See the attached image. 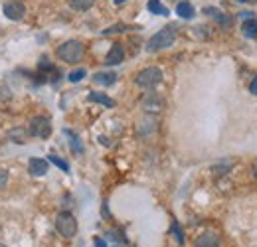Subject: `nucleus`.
Returning a JSON list of instances; mask_svg holds the SVG:
<instances>
[{
  "label": "nucleus",
  "instance_id": "obj_1",
  "mask_svg": "<svg viewBox=\"0 0 257 247\" xmlns=\"http://www.w3.org/2000/svg\"><path fill=\"white\" fill-rule=\"evenodd\" d=\"M176 40V26H164L162 30H159L153 38H149L147 42V52H161L164 48H170Z\"/></svg>",
  "mask_w": 257,
  "mask_h": 247
},
{
  "label": "nucleus",
  "instance_id": "obj_2",
  "mask_svg": "<svg viewBox=\"0 0 257 247\" xmlns=\"http://www.w3.org/2000/svg\"><path fill=\"white\" fill-rule=\"evenodd\" d=\"M56 54H58V58L65 63H77L83 60V56H85V48H83V44L81 42H77V40H67L64 44H60V48L56 50Z\"/></svg>",
  "mask_w": 257,
  "mask_h": 247
},
{
  "label": "nucleus",
  "instance_id": "obj_3",
  "mask_svg": "<svg viewBox=\"0 0 257 247\" xmlns=\"http://www.w3.org/2000/svg\"><path fill=\"white\" fill-rule=\"evenodd\" d=\"M162 71L159 67H145L135 75V85L141 89H155L157 85H161Z\"/></svg>",
  "mask_w": 257,
  "mask_h": 247
},
{
  "label": "nucleus",
  "instance_id": "obj_4",
  "mask_svg": "<svg viewBox=\"0 0 257 247\" xmlns=\"http://www.w3.org/2000/svg\"><path fill=\"white\" fill-rule=\"evenodd\" d=\"M56 229H58V233L62 237L71 239L77 233V219L73 217V214H69V212H60L56 216Z\"/></svg>",
  "mask_w": 257,
  "mask_h": 247
},
{
  "label": "nucleus",
  "instance_id": "obj_5",
  "mask_svg": "<svg viewBox=\"0 0 257 247\" xmlns=\"http://www.w3.org/2000/svg\"><path fill=\"white\" fill-rule=\"evenodd\" d=\"M28 133L36 139H48L52 135V121L48 117H44V115L32 117L30 125H28Z\"/></svg>",
  "mask_w": 257,
  "mask_h": 247
},
{
  "label": "nucleus",
  "instance_id": "obj_6",
  "mask_svg": "<svg viewBox=\"0 0 257 247\" xmlns=\"http://www.w3.org/2000/svg\"><path fill=\"white\" fill-rule=\"evenodd\" d=\"M2 12H4V16H6L8 20L18 22V20H22V18L26 16V6H24L20 0H8V2H4Z\"/></svg>",
  "mask_w": 257,
  "mask_h": 247
},
{
  "label": "nucleus",
  "instance_id": "obj_7",
  "mask_svg": "<svg viewBox=\"0 0 257 247\" xmlns=\"http://www.w3.org/2000/svg\"><path fill=\"white\" fill-rule=\"evenodd\" d=\"M162 107H164V101L159 93H149L143 97V109L147 113H159Z\"/></svg>",
  "mask_w": 257,
  "mask_h": 247
},
{
  "label": "nucleus",
  "instance_id": "obj_8",
  "mask_svg": "<svg viewBox=\"0 0 257 247\" xmlns=\"http://www.w3.org/2000/svg\"><path fill=\"white\" fill-rule=\"evenodd\" d=\"M125 46L123 44H115L111 50H109V54L105 56V65H119V63H123L125 60Z\"/></svg>",
  "mask_w": 257,
  "mask_h": 247
},
{
  "label": "nucleus",
  "instance_id": "obj_9",
  "mask_svg": "<svg viewBox=\"0 0 257 247\" xmlns=\"http://www.w3.org/2000/svg\"><path fill=\"white\" fill-rule=\"evenodd\" d=\"M218 245H220V235L216 231H204L194 241V247H218Z\"/></svg>",
  "mask_w": 257,
  "mask_h": 247
},
{
  "label": "nucleus",
  "instance_id": "obj_10",
  "mask_svg": "<svg viewBox=\"0 0 257 247\" xmlns=\"http://www.w3.org/2000/svg\"><path fill=\"white\" fill-rule=\"evenodd\" d=\"M28 172H30L32 176H44V174H48V160H46V158H36V156H32V158L28 160Z\"/></svg>",
  "mask_w": 257,
  "mask_h": 247
},
{
  "label": "nucleus",
  "instance_id": "obj_11",
  "mask_svg": "<svg viewBox=\"0 0 257 247\" xmlns=\"http://www.w3.org/2000/svg\"><path fill=\"white\" fill-rule=\"evenodd\" d=\"M202 12H204V14H208V16H212L220 26H229V24H231V18H229L225 12L218 10V8H214V6H206Z\"/></svg>",
  "mask_w": 257,
  "mask_h": 247
},
{
  "label": "nucleus",
  "instance_id": "obj_12",
  "mask_svg": "<svg viewBox=\"0 0 257 247\" xmlns=\"http://www.w3.org/2000/svg\"><path fill=\"white\" fill-rule=\"evenodd\" d=\"M93 81H95L97 85L109 87V85H113V83L117 81V73H115V71H99V73L93 75Z\"/></svg>",
  "mask_w": 257,
  "mask_h": 247
},
{
  "label": "nucleus",
  "instance_id": "obj_13",
  "mask_svg": "<svg viewBox=\"0 0 257 247\" xmlns=\"http://www.w3.org/2000/svg\"><path fill=\"white\" fill-rule=\"evenodd\" d=\"M176 14H178L180 18H184V20H192L196 10H194V6L188 0H182V2L176 4Z\"/></svg>",
  "mask_w": 257,
  "mask_h": 247
},
{
  "label": "nucleus",
  "instance_id": "obj_14",
  "mask_svg": "<svg viewBox=\"0 0 257 247\" xmlns=\"http://www.w3.org/2000/svg\"><path fill=\"white\" fill-rule=\"evenodd\" d=\"M28 135H30V133H26V129H22V127H14V129H10V131L6 133V139L12 141V143H16V145H22V143L26 141Z\"/></svg>",
  "mask_w": 257,
  "mask_h": 247
},
{
  "label": "nucleus",
  "instance_id": "obj_15",
  "mask_svg": "<svg viewBox=\"0 0 257 247\" xmlns=\"http://www.w3.org/2000/svg\"><path fill=\"white\" fill-rule=\"evenodd\" d=\"M91 103H99V105H103V107H109V109H113L117 103L111 99V97H107L105 93H97V91H91L89 93V97H87Z\"/></svg>",
  "mask_w": 257,
  "mask_h": 247
},
{
  "label": "nucleus",
  "instance_id": "obj_16",
  "mask_svg": "<svg viewBox=\"0 0 257 247\" xmlns=\"http://www.w3.org/2000/svg\"><path fill=\"white\" fill-rule=\"evenodd\" d=\"M147 8H149V12H153V14L168 16V8L162 4L161 0H149V2H147Z\"/></svg>",
  "mask_w": 257,
  "mask_h": 247
},
{
  "label": "nucleus",
  "instance_id": "obj_17",
  "mask_svg": "<svg viewBox=\"0 0 257 247\" xmlns=\"http://www.w3.org/2000/svg\"><path fill=\"white\" fill-rule=\"evenodd\" d=\"M241 32H243V36L245 38H257V20L253 18V20H245L243 22V26H241Z\"/></svg>",
  "mask_w": 257,
  "mask_h": 247
},
{
  "label": "nucleus",
  "instance_id": "obj_18",
  "mask_svg": "<svg viewBox=\"0 0 257 247\" xmlns=\"http://www.w3.org/2000/svg\"><path fill=\"white\" fill-rule=\"evenodd\" d=\"M93 2L95 0H69V6L73 10H77V12H85V10H89L93 6Z\"/></svg>",
  "mask_w": 257,
  "mask_h": 247
},
{
  "label": "nucleus",
  "instance_id": "obj_19",
  "mask_svg": "<svg viewBox=\"0 0 257 247\" xmlns=\"http://www.w3.org/2000/svg\"><path fill=\"white\" fill-rule=\"evenodd\" d=\"M64 133L67 135V137H69V139H71V149H73L75 153H83V147H81V141H79V137H77V135H73V133H71V131H67V129H65Z\"/></svg>",
  "mask_w": 257,
  "mask_h": 247
},
{
  "label": "nucleus",
  "instance_id": "obj_20",
  "mask_svg": "<svg viewBox=\"0 0 257 247\" xmlns=\"http://www.w3.org/2000/svg\"><path fill=\"white\" fill-rule=\"evenodd\" d=\"M170 233L174 235V239L182 245L184 243V233H182V229H180V225H178V221H172V225H170Z\"/></svg>",
  "mask_w": 257,
  "mask_h": 247
},
{
  "label": "nucleus",
  "instance_id": "obj_21",
  "mask_svg": "<svg viewBox=\"0 0 257 247\" xmlns=\"http://www.w3.org/2000/svg\"><path fill=\"white\" fill-rule=\"evenodd\" d=\"M127 30H131V26H127V24H115V26L105 28L103 34H105V36H111V34H123V32H127Z\"/></svg>",
  "mask_w": 257,
  "mask_h": 247
},
{
  "label": "nucleus",
  "instance_id": "obj_22",
  "mask_svg": "<svg viewBox=\"0 0 257 247\" xmlns=\"http://www.w3.org/2000/svg\"><path fill=\"white\" fill-rule=\"evenodd\" d=\"M85 75H87V71H85V69H75V71H71V73L67 75V79H69L71 83H79Z\"/></svg>",
  "mask_w": 257,
  "mask_h": 247
},
{
  "label": "nucleus",
  "instance_id": "obj_23",
  "mask_svg": "<svg viewBox=\"0 0 257 247\" xmlns=\"http://www.w3.org/2000/svg\"><path fill=\"white\" fill-rule=\"evenodd\" d=\"M48 158H50V162H52V164H56V166H58V168H62V170H64V172H69V164H67V162H65V160H62V158H60V156H56V155H50V156H48Z\"/></svg>",
  "mask_w": 257,
  "mask_h": 247
},
{
  "label": "nucleus",
  "instance_id": "obj_24",
  "mask_svg": "<svg viewBox=\"0 0 257 247\" xmlns=\"http://www.w3.org/2000/svg\"><path fill=\"white\" fill-rule=\"evenodd\" d=\"M229 168H231V162L227 160V162H222V164H216V166H212V172H214L216 176H222V174H225Z\"/></svg>",
  "mask_w": 257,
  "mask_h": 247
},
{
  "label": "nucleus",
  "instance_id": "obj_25",
  "mask_svg": "<svg viewBox=\"0 0 257 247\" xmlns=\"http://www.w3.org/2000/svg\"><path fill=\"white\" fill-rule=\"evenodd\" d=\"M6 182H8V172L0 168V190H2L4 186H6Z\"/></svg>",
  "mask_w": 257,
  "mask_h": 247
},
{
  "label": "nucleus",
  "instance_id": "obj_26",
  "mask_svg": "<svg viewBox=\"0 0 257 247\" xmlns=\"http://www.w3.org/2000/svg\"><path fill=\"white\" fill-rule=\"evenodd\" d=\"M239 18H243V20H253V18H255V14H253V12L243 10V12H239Z\"/></svg>",
  "mask_w": 257,
  "mask_h": 247
},
{
  "label": "nucleus",
  "instance_id": "obj_27",
  "mask_svg": "<svg viewBox=\"0 0 257 247\" xmlns=\"http://www.w3.org/2000/svg\"><path fill=\"white\" fill-rule=\"evenodd\" d=\"M249 91L253 93V95H257V75L253 77V81L249 83Z\"/></svg>",
  "mask_w": 257,
  "mask_h": 247
},
{
  "label": "nucleus",
  "instance_id": "obj_28",
  "mask_svg": "<svg viewBox=\"0 0 257 247\" xmlns=\"http://www.w3.org/2000/svg\"><path fill=\"white\" fill-rule=\"evenodd\" d=\"M95 247H107V243H105L101 237H97V239H95Z\"/></svg>",
  "mask_w": 257,
  "mask_h": 247
},
{
  "label": "nucleus",
  "instance_id": "obj_29",
  "mask_svg": "<svg viewBox=\"0 0 257 247\" xmlns=\"http://www.w3.org/2000/svg\"><path fill=\"white\" fill-rule=\"evenodd\" d=\"M99 141H101L103 145H109V139H105V137H99Z\"/></svg>",
  "mask_w": 257,
  "mask_h": 247
},
{
  "label": "nucleus",
  "instance_id": "obj_30",
  "mask_svg": "<svg viewBox=\"0 0 257 247\" xmlns=\"http://www.w3.org/2000/svg\"><path fill=\"white\" fill-rule=\"evenodd\" d=\"M253 178L257 180V160H255V164H253Z\"/></svg>",
  "mask_w": 257,
  "mask_h": 247
},
{
  "label": "nucleus",
  "instance_id": "obj_31",
  "mask_svg": "<svg viewBox=\"0 0 257 247\" xmlns=\"http://www.w3.org/2000/svg\"><path fill=\"white\" fill-rule=\"evenodd\" d=\"M239 2H249V4H257V0H239Z\"/></svg>",
  "mask_w": 257,
  "mask_h": 247
},
{
  "label": "nucleus",
  "instance_id": "obj_32",
  "mask_svg": "<svg viewBox=\"0 0 257 247\" xmlns=\"http://www.w3.org/2000/svg\"><path fill=\"white\" fill-rule=\"evenodd\" d=\"M123 2H127V0H115V4H123Z\"/></svg>",
  "mask_w": 257,
  "mask_h": 247
},
{
  "label": "nucleus",
  "instance_id": "obj_33",
  "mask_svg": "<svg viewBox=\"0 0 257 247\" xmlns=\"http://www.w3.org/2000/svg\"><path fill=\"white\" fill-rule=\"evenodd\" d=\"M0 247H4V245H2V243H0Z\"/></svg>",
  "mask_w": 257,
  "mask_h": 247
}]
</instances>
